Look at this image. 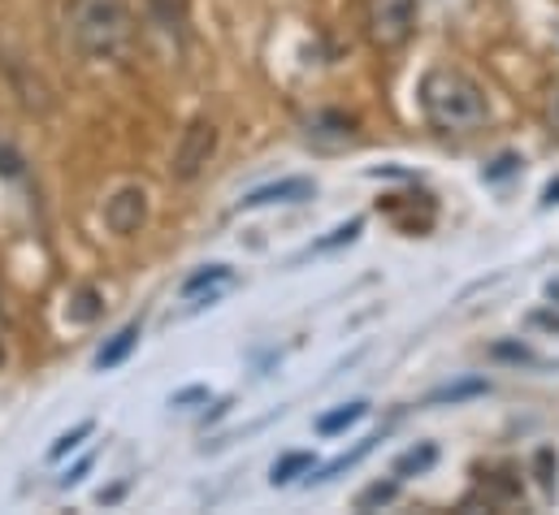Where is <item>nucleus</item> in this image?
Returning a JSON list of instances; mask_svg holds the SVG:
<instances>
[{
  "instance_id": "nucleus-7",
  "label": "nucleus",
  "mask_w": 559,
  "mask_h": 515,
  "mask_svg": "<svg viewBox=\"0 0 559 515\" xmlns=\"http://www.w3.org/2000/svg\"><path fill=\"white\" fill-rule=\"evenodd\" d=\"M135 343H140V325H127V330H118L114 338H109V347H100V356H96V369H118L131 351H135Z\"/></svg>"
},
{
  "instance_id": "nucleus-1",
  "label": "nucleus",
  "mask_w": 559,
  "mask_h": 515,
  "mask_svg": "<svg viewBox=\"0 0 559 515\" xmlns=\"http://www.w3.org/2000/svg\"><path fill=\"white\" fill-rule=\"evenodd\" d=\"M70 44L92 65H122L135 52V17L127 0H70Z\"/></svg>"
},
{
  "instance_id": "nucleus-10",
  "label": "nucleus",
  "mask_w": 559,
  "mask_h": 515,
  "mask_svg": "<svg viewBox=\"0 0 559 515\" xmlns=\"http://www.w3.org/2000/svg\"><path fill=\"white\" fill-rule=\"evenodd\" d=\"M213 282H230V264H209V268H200L195 277H187V282H182V295H187V299H195V295H200L204 286H213Z\"/></svg>"
},
{
  "instance_id": "nucleus-2",
  "label": "nucleus",
  "mask_w": 559,
  "mask_h": 515,
  "mask_svg": "<svg viewBox=\"0 0 559 515\" xmlns=\"http://www.w3.org/2000/svg\"><path fill=\"white\" fill-rule=\"evenodd\" d=\"M420 113L438 134H473L490 122L486 92L464 70H429L420 79Z\"/></svg>"
},
{
  "instance_id": "nucleus-14",
  "label": "nucleus",
  "mask_w": 559,
  "mask_h": 515,
  "mask_svg": "<svg viewBox=\"0 0 559 515\" xmlns=\"http://www.w3.org/2000/svg\"><path fill=\"white\" fill-rule=\"evenodd\" d=\"M100 312V303H96V290H79V308H74V321H92Z\"/></svg>"
},
{
  "instance_id": "nucleus-9",
  "label": "nucleus",
  "mask_w": 559,
  "mask_h": 515,
  "mask_svg": "<svg viewBox=\"0 0 559 515\" xmlns=\"http://www.w3.org/2000/svg\"><path fill=\"white\" fill-rule=\"evenodd\" d=\"M299 472H312V455H308V451L282 455L278 464H274V472H270V481H274V486H290Z\"/></svg>"
},
{
  "instance_id": "nucleus-3",
  "label": "nucleus",
  "mask_w": 559,
  "mask_h": 515,
  "mask_svg": "<svg viewBox=\"0 0 559 515\" xmlns=\"http://www.w3.org/2000/svg\"><path fill=\"white\" fill-rule=\"evenodd\" d=\"M417 31V0H369V39L382 52H395Z\"/></svg>"
},
{
  "instance_id": "nucleus-4",
  "label": "nucleus",
  "mask_w": 559,
  "mask_h": 515,
  "mask_svg": "<svg viewBox=\"0 0 559 515\" xmlns=\"http://www.w3.org/2000/svg\"><path fill=\"white\" fill-rule=\"evenodd\" d=\"M213 152H217V127L204 122V118H195L191 127L178 134V143H174V178L191 182L213 160Z\"/></svg>"
},
{
  "instance_id": "nucleus-15",
  "label": "nucleus",
  "mask_w": 559,
  "mask_h": 515,
  "mask_svg": "<svg viewBox=\"0 0 559 515\" xmlns=\"http://www.w3.org/2000/svg\"><path fill=\"white\" fill-rule=\"evenodd\" d=\"M464 394H486V382H464V386H447V390H438L433 398H464Z\"/></svg>"
},
{
  "instance_id": "nucleus-6",
  "label": "nucleus",
  "mask_w": 559,
  "mask_h": 515,
  "mask_svg": "<svg viewBox=\"0 0 559 515\" xmlns=\"http://www.w3.org/2000/svg\"><path fill=\"white\" fill-rule=\"evenodd\" d=\"M312 195V182L308 178H282L274 187H261V191H252L248 200H243V208H265V204H299V200H308Z\"/></svg>"
},
{
  "instance_id": "nucleus-5",
  "label": "nucleus",
  "mask_w": 559,
  "mask_h": 515,
  "mask_svg": "<svg viewBox=\"0 0 559 515\" xmlns=\"http://www.w3.org/2000/svg\"><path fill=\"white\" fill-rule=\"evenodd\" d=\"M143 217H147V195H143L140 187H122L109 204H105V226L114 230V235H135L143 226Z\"/></svg>"
},
{
  "instance_id": "nucleus-16",
  "label": "nucleus",
  "mask_w": 559,
  "mask_h": 515,
  "mask_svg": "<svg viewBox=\"0 0 559 515\" xmlns=\"http://www.w3.org/2000/svg\"><path fill=\"white\" fill-rule=\"evenodd\" d=\"M547 204H559V182L556 187H547Z\"/></svg>"
},
{
  "instance_id": "nucleus-12",
  "label": "nucleus",
  "mask_w": 559,
  "mask_h": 515,
  "mask_svg": "<svg viewBox=\"0 0 559 515\" xmlns=\"http://www.w3.org/2000/svg\"><path fill=\"white\" fill-rule=\"evenodd\" d=\"M429 464H433V446H420V451H408V455L395 464V472H400V477H408L413 468L420 472V468H429Z\"/></svg>"
},
{
  "instance_id": "nucleus-8",
  "label": "nucleus",
  "mask_w": 559,
  "mask_h": 515,
  "mask_svg": "<svg viewBox=\"0 0 559 515\" xmlns=\"http://www.w3.org/2000/svg\"><path fill=\"white\" fill-rule=\"evenodd\" d=\"M365 411H369V403H360V398H356V403H343V407H334V411H325V416L317 420V433H321V438H334V433L352 429Z\"/></svg>"
},
{
  "instance_id": "nucleus-13",
  "label": "nucleus",
  "mask_w": 559,
  "mask_h": 515,
  "mask_svg": "<svg viewBox=\"0 0 559 515\" xmlns=\"http://www.w3.org/2000/svg\"><path fill=\"white\" fill-rule=\"evenodd\" d=\"M395 490H400L395 481H386V486H369V490L360 494V507H373V503H391V499H395Z\"/></svg>"
},
{
  "instance_id": "nucleus-18",
  "label": "nucleus",
  "mask_w": 559,
  "mask_h": 515,
  "mask_svg": "<svg viewBox=\"0 0 559 515\" xmlns=\"http://www.w3.org/2000/svg\"><path fill=\"white\" fill-rule=\"evenodd\" d=\"M0 364H4V351H0Z\"/></svg>"
},
{
  "instance_id": "nucleus-11",
  "label": "nucleus",
  "mask_w": 559,
  "mask_h": 515,
  "mask_svg": "<svg viewBox=\"0 0 559 515\" xmlns=\"http://www.w3.org/2000/svg\"><path fill=\"white\" fill-rule=\"evenodd\" d=\"M87 433H92V420H83L79 429H70V433H61V438H57V446L48 451V459H61V455H70V451H74V446H79V442H83Z\"/></svg>"
},
{
  "instance_id": "nucleus-17",
  "label": "nucleus",
  "mask_w": 559,
  "mask_h": 515,
  "mask_svg": "<svg viewBox=\"0 0 559 515\" xmlns=\"http://www.w3.org/2000/svg\"><path fill=\"white\" fill-rule=\"evenodd\" d=\"M556 113H559V96H556Z\"/></svg>"
}]
</instances>
